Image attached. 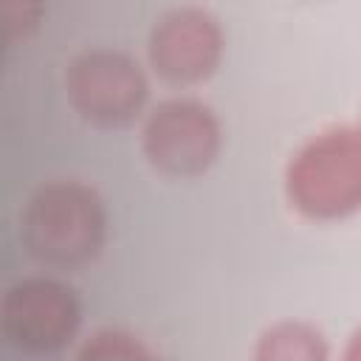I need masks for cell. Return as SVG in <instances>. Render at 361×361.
<instances>
[{
    "label": "cell",
    "mask_w": 361,
    "mask_h": 361,
    "mask_svg": "<svg viewBox=\"0 0 361 361\" xmlns=\"http://www.w3.org/2000/svg\"><path fill=\"white\" fill-rule=\"evenodd\" d=\"M347 358H361V330H355L353 333V338H350V347H347V353H344Z\"/></svg>",
    "instance_id": "obj_10"
},
{
    "label": "cell",
    "mask_w": 361,
    "mask_h": 361,
    "mask_svg": "<svg viewBox=\"0 0 361 361\" xmlns=\"http://www.w3.org/2000/svg\"><path fill=\"white\" fill-rule=\"evenodd\" d=\"M257 358L319 361V358H327V344L316 327L302 324V322H282L259 338Z\"/></svg>",
    "instance_id": "obj_7"
},
{
    "label": "cell",
    "mask_w": 361,
    "mask_h": 361,
    "mask_svg": "<svg viewBox=\"0 0 361 361\" xmlns=\"http://www.w3.org/2000/svg\"><path fill=\"white\" fill-rule=\"evenodd\" d=\"M68 99L82 118L99 127H121L144 107L147 79L118 51H87L68 68Z\"/></svg>",
    "instance_id": "obj_5"
},
{
    "label": "cell",
    "mask_w": 361,
    "mask_h": 361,
    "mask_svg": "<svg viewBox=\"0 0 361 361\" xmlns=\"http://www.w3.org/2000/svg\"><path fill=\"white\" fill-rule=\"evenodd\" d=\"M79 316V302L68 285L34 276L6 290L0 324L11 347L34 355H48L62 350L76 336Z\"/></svg>",
    "instance_id": "obj_3"
},
{
    "label": "cell",
    "mask_w": 361,
    "mask_h": 361,
    "mask_svg": "<svg viewBox=\"0 0 361 361\" xmlns=\"http://www.w3.org/2000/svg\"><path fill=\"white\" fill-rule=\"evenodd\" d=\"M144 155L172 178L206 172L220 152V124L214 113L192 99L158 104L144 124Z\"/></svg>",
    "instance_id": "obj_4"
},
{
    "label": "cell",
    "mask_w": 361,
    "mask_h": 361,
    "mask_svg": "<svg viewBox=\"0 0 361 361\" xmlns=\"http://www.w3.org/2000/svg\"><path fill=\"white\" fill-rule=\"evenodd\" d=\"M288 200L313 220L361 209V127H336L307 141L288 166Z\"/></svg>",
    "instance_id": "obj_2"
},
{
    "label": "cell",
    "mask_w": 361,
    "mask_h": 361,
    "mask_svg": "<svg viewBox=\"0 0 361 361\" xmlns=\"http://www.w3.org/2000/svg\"><path fill=\"white\" fill-rule=\"evenodd\" d=\"M223 56V31L200 8L166 14L149 37V62L158 76L175 85H195L214 73Z\"/></svg>",
    "instance_id": "obj_6"
},
{
    "label": "cell",
    "mask_w": 361,
    "mask_h": 361,
    "mask_svg": "<svg viewBox=\"0 0 361 361\" xmlns=\"http://www.w3.org/2000/svg\"><path fill=\"white\" fill-rule=\"evenodd\" d=\"M147 347H141L138 338L127 336V333H118V330H102L96 333L85 350H82V358H102V361H110V358H147Z\"/></svg>",
    "instance_id": "obj_8"
},
{
    "label": "cell",
    "mask_w": 361,
    "mask_h": 361,
    "mask_svg": "<svg viewBox=\"0 0 361 361\" xmlns=\"http://www.w3.org/2000/svg\"><path fill=\"white\" fill-rule=\"evenodd\" d=\"M107 217L99 195L73 180H56L31 195L20 217L28 254L51 268L90 262L104 245Z\"/></svg>",
    "instance_id": "obj_1"
},
{
    "label": "cell",
    "mask_w": 361,
    "mask_h": 361,
    "mask_svg": "<svg viewBox=\"0 0 361 361\" xmlns=\"http://www.w3.org/2000/svg\"><path fill=\"white\" fill-rule=\"evenodd\" d=\"M42 0H3V25L8 39L25 37L39 23Z\"/></svg>",
    "instance_id": "obj_9"
}]
</instances>
